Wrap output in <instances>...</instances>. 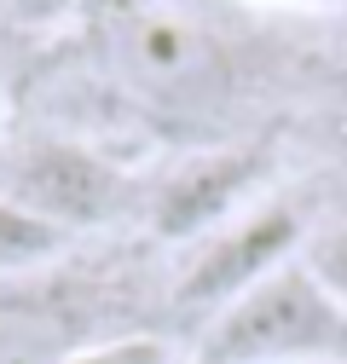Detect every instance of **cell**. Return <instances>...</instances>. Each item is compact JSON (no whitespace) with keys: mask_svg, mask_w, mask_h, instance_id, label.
Listing matches in <instances>:
<instances>
[{"mask_svg":"<svg viewBox=\"0 0 347 364\" xmlns=\"http://www.w3.org/2000/svg\"><path fill=\"white\" fill-rule=\"evenodd\" d=\"M64 243H70V232H58L41 214L18 208L12 197H0V284H23L29 272L58 260Z\"/></svg>","mask_w":347,"mask_h":364,"instance_id":"6","label":"cell"},{"mask_svg":"<svg viewBox=\"0 0 347 364\" xmlns=\"http://www.w3.org/2000/svg\"><path fill=\"white\" fill-rule=\"evenodd\" d=\"M0 197L41 214L58 232H93L134 208V179L122 162L75 139H23L0 156Z\"/></svg>","mask_w":347,"mask_h":364,"instance_id":"2","label":"cell"},{"mask_svg":"<svg viewBox=\"0 0 347 364\" xmlns=\"http://www.w3.org/2000/svg\"><path fill=\"white\" fill-rule=\"evenodd\" d=\"M301 237V214L295 208H255L220 232H208V243L197 249V260L180 278V306L186 312H226L237 295H249L260 278H272L278 266L295 260Z\"/></svg>","mask_w":347,"mask_h":364,"instance_id":"3","label":"cell"},{"mask_svg":"<svg viewBox=\"0 0 347 364\" xmlns=\"http://www.w3.org/2000/svg\"><path fill=\"white\" fill-rule=\"evenodd\" d=\"M301 266L319 278V289L324 295H336L341 306H347V220H336V225H319V232L301 243Z\"/></svg>","mask_w":347,"mask_h":364,"instance_id":"8","label":"cell"},{"mask_svg":"<svg viewBox=\"0 0 347 364\" xmlns=\"http://www.w3.org/2000/svg\"><path fill=\"white\" fill-rule=\"evenodd\" d=\"M255 156L226 151V156H197L191 168H180L156 197V232L162 237H203L232 225L243 191L255 186Z\"/></svg>","mask_w":347,"mask_h":364,"instance_id":"4","label":"cell"},{"mask_svg":"<svg viewBox=\"0 0 347 364\" xmlns=\"http://www.w3.org/2000/svg\"><path fill=\"white\" fill-rule=\"evenodd\" d=\"M191 364H347V306L295 255L208 318Z\"/></svg>","mask_w":347,"mask_h":364,"instance_id":"1","label":"cell"},{"mask_svg":"<svg viewBox=\"0 0 347 364\" xmlns=\"http://www.w3.org/2000/svg\"><path fill=\"white\" fill-rule=\"evenodd\" d=\"M58 364H180V358L162 336H105V341H81Z\"/></svg>","mask_w":347,"mask_h":364,"instance_id":"7","label":"cell"},{"mask_svg":"<svg viewBox=\"0 0 347 364\" xmlns=\"http://www.w3.org/2000/svg\"><path fill=\"white\" fill-rule=\"evenodd\" d=\"M134 64L156 81V87H186L208 70V41L180 23L174 12H151L139 29H134Z\"/></svg>","mask_w":347,"mask_h":364,"instance_id":"5","label":"cell"},{"mask_svg":"<svg viewBox=\"0 0 347 364\" xmlns=\"http://www.w3.org/2000/svg\"><path fill=\"white\" fill-rule=\"evenodd\" d=\"M307 6H347V0H307Z\"/></svg>","mask_w":347,"mask_h":364,"instance_id":"9","label":"cell"}]
</instances>
